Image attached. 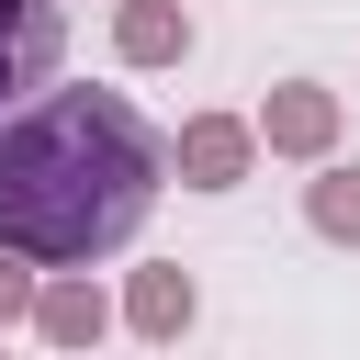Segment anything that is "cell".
Wrapping results in <instances>:
<instances>
[{
	"instance_id": "cell-1",
	"label": "cell",
	"mask_w": 360,
	"mask_h": 360,
	"mask_svg": "<svg viewBox=\"0 0 360 360\" xmlns=\"http://www.w3.org/2000/svg\"><path fill=\"white\" fill-rule=\"evenodd\" d=\"M169 191V135L124 90H22L0 112V248L34 270H101L146 236Z\"/></svg>"
},
{
	"instance_id": "cell-2",
	"label": "cell",
	"mask_w": 360,
	"mask_h": 360,
	"mask_svg": "<svg viewBox=\"0 0 360 360\" xmlns=\"http://www.w3.org/2000/svg\"><path fill=\"white\" fill-rule=\"evenodd\" d=\"M248 124H259V158H292V169H315V158L349 135V101H338L326 79H270V101H259Z\"/></svg>"
},
{
	"instance_id": "cell-3",
	"label": "cell",
	"mask_w": 360,
	"mask_h": 360,
	"mask_svg": "<svg viewBox=\"0 0 360 360\" xmlns=\"http://www.w3.org/2000/svg\"><path fill=\"white\" fill-rule=\"evenodd\" d=\"M169 169H180V191H236L259 169V124L248 112H191L169 135Z\"/></svg>"
},
{
	"instance_id": "cell-4",
	"label": "cell",
	"mask_w": 360,
	"mask_h": 360,
	"mask_svg": "<svg viewBox=\"0 0 360 360\" xmlns=\"http://www.w3.org/2000/svg\"><path fill=\"white\" fill-rule=\"evenodd\" d=\"M56 56H68V0H0V112L45 90Z\"/></svg>"
},
{
	"instance_id": "cell-5",
	"label": "cell",
	"mask_w": 360,
	"mask_h": 360,
	"mask_svg": "<svg viewBox=\"0 0 360 360\" xmlns=\"http://www.w3.org/2000/svg\"><path fill=\"white\" fill-rule=\"evenodd\" d=\"M45 349H101L112 338V292L101 270H34V315H22Z\"/></svg>"
},
{
	"instance_id": "cell-6",
	"label": "cell",
	"mask_w": 360,
	"mask_h": 360,
	"mask_svg": "<svg viewBox=\"0 0 360 360\" xmlns=\"http://www.w3.org/2000/svg\"><path fill=\"white\" fill-rule=\"evenodd\" d=\"M191 315H202V281H191L180 259H158V270H124V292H112V326H135L146 349L191 338Z\"/></svg>"
},
{
	"instance_id": "cell-7",
	"label": "cell",
	"mask_w": 360,
	"mask_h": 360,
	"mask_svg": "<svg viewBox=\"0 0 360 360\" xmlns=\"http://www.w3.org/2000/svg\"><path fill=\"white\" fill-rule=\"evenodd\" d=\"M191 45H202V22H191V0H112V68H191Z\"/></svg>"
},
{
	"instance_id": "cell-8",
	"label": "cell",
	"mask_w": 360,
	"mask_h": 360,
	"mask_svg": "<svg viewBox=\"0 0 360 360\" xmlns=\"http://www.w3.org/2000/svg\"><path fill=\"white\" fill-rule=\"evenodd\" d=\"M304 225L326 236V248H360V158H315V180H304Z\"/></svg>"
},
{
	"instance_id": "cell-9",
	"label": "cell",
	"mask_w": 360,
	"mask_h": 360,
	"mask_svg": "<svg viewBox=\"0 0 360 360\" xmlns=\"http://www.w3.org/2000/svg\"><path fill=\"white\" fill-rule=\"evenodd\" d=\"M22 315H34V259L0 248V326H22Z\"/></svg>"
}]
</instances>
